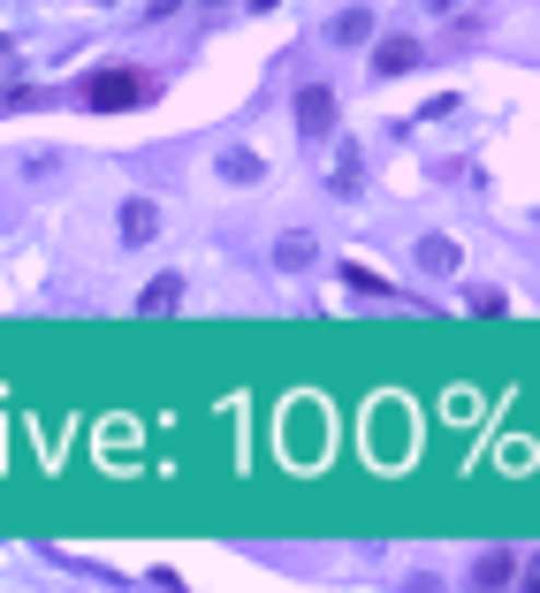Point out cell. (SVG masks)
<instances>
[{
  "mask_svg": "<svg viewBox=\"0 0 540 593\" xmlns=\"http://www.w3.org/2000/svg\"><path fill=\"white\" fill-rule=\"evenodd\" d=\"M297 123H305V130H328V123H336V100H328V92H297Z\"/></svg>",
  "mask_w": 540,
  "mask_h": 593,
  "instance_id": "2",
  "label": "cell"
},
{
  "mask_svg": "<svg viewBox=\"0 0 540 593\" xmlns=\"http://www.w3.org/2000/svg\"><path fill=\"white\" fill-rule=\"evenodd\" d=\"M84 100H92V107H130V100H145V77H138V69H107V77L84 84Z\"/></svg>",
  "mask_w": 540,
  "mask_h": 593,
  "instance_id": "1",
  "label": "cell"
}]
</instances>
